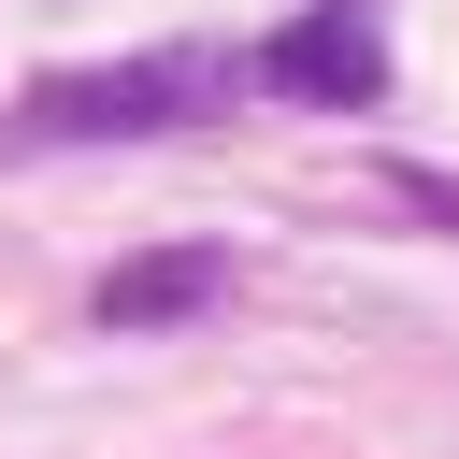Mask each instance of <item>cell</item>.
<instances>
[{"label": "cell", "instance_id": "cell-1", "mask_svg": "<svg viewBox=\"0 0 459 459\" xmlns=\"http://www.w3.org/2000/svg\"><path fill=\"white\" fill-rule=\"evenodd\" d=\"M244 72L258 57H230V43H143V57H100V72H43L0 143H158V129L230 115Z\"/></svg>", "mask_w": 459, "mask_h": 459}, {"label": "cell", "instance_id": "cell-2", "mask_svg": "<svg viewBox=\"0 0 459 459\" xmlns=\"http://www.w3.org/2000/svg\"><path fill=\"white\" fill-rule=\"evenodd\" d=\"M258 72H273L287 100H316V115H373V100H387V29H373V0H316Z\"/></svg>", "mask_w": 459, "mask_h": 459}, {"label": "cell", "instance_id": "cell-3", "mask_svg": "<svg viewBox=\"0 0 459 459\" xmlns=\"http://www.w3.org/2000/svg\"><path fill=\"white\" fill-rule=\"evenodd\" d=\"M201 301H230V258L215 244H158V258H115L100 273V330H172V316H201Z\"/></svg>", "mask_w": 459, "mask_h": 459}, {"label": "cell", "instance_id": "cell-4", "mask_svg": "<svg viewBox=\"0 0 459 459\" xmlns=\"http://www.w3.org/2000/svg\"><path fill=\"white\" fill-rule=\"evenodd\" d=\"M387 201H402V215H430V230L459 244V172H430V158H387Z\"/></svg>", "mask_w": 459, "mask_h": 459}]
</instances>
